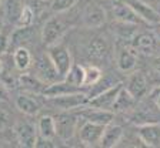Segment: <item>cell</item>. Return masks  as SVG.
Listing matches in <instances>:
<instances>
[{
  "label": "cell",
  "instance_id": "6da1fadb",
  "mask_svg": "<svg viewBox=\"0 0 160 148\" xmlns=\"http://www.w3.org/2000/svg\"><path fill=\"white\" fill-rule=\"evenodd\" d=\"M32 66H33V76L37 77L46 86L63 80L62 76L59 74V71L56 70V67H54L53 61L50 60L47 53H42L36 60H33Z\"/></svg>",
  "mask_w": 160,
  "mask_h": 148
},
{
  "label": "cell",
  "instance_id": "7a4b0ae2",
  "mask_svg": "<svg viewBox=\"0 0 160 148\" xmlns=\"http://www.w3.org/2000/svg\"><path fill=\"white\" fill-rule=\"evenodd\" d=\"M47 104H50L53 108L60 110V111H73V110H79L89 104V96H87V93L83 91L69 93L63 96L49 97Z\"/></svg>",
  "mask_w": 160,
  "mask_h": 148
},
{
  "label": "cell",
  "instance_id": "3957f363",
  "mask_svg": "<svg viewBox=\"0 0 160 148\" xmlns=\"http://www.w3.org/2000/svg\"><path fill=\"white\" fill-rule=\"evenodd\" d=\"M69 30V26L63 19L60 17H52L43 24L42 27V33H40V39L44 46H52V44L59 43L63 39L66 31Z\"/></svg>",
  "mask_w": 160,
  "mask_h": 148
},
{
  "label": "cell",
  "instance_id": "277c9868",
  "mask_svg": "<svg viewBox=\"0 0 160 148\" xmlns=\"http://www.w3.org/2000/svg\"><path fill=\"white\" fill-rule=\"evenodd\" d=\"M46 53L49 54L50 60L53 61L54 67H56V70L62 76V79H64V76L67 74L70 67L73 66V57L70 54V50L64 44L56 43L47 47Z\"/></svg>",
  "mask_w": 160,
  "mask_h": 148
},
{
  "label": "cell",
  "instance_id": "5b68a950",
  "mask_svg": "<svg viewBox=\"0 0 160 148\" xmlns=\"http://www.w3.org/2000/svg\"><path fill=\"white\" fill-rule=\"evenodd\" d=\"M77 114H72L69 111H63L57 117H54L56 121V137H59L63 141H69L73 138V135L77 131Z\"/></svg>",
  "mask_w": 160,
  "mask_h": 148
},
{
  "label": "cell",
  "instance_id": "8992f818",
  "mask_svg": "<svg viewBox=\"0 0 160 148\" xmlns=\"http://www.w3.org/2000/svg\"><path fill=\"white\" fill-rule=\"evenodd\" d=\"M107 14L102 4L96 2H90L86 4L83 13H82V24L87 29H97L106 23Z\"/></svg>",
  "mask_w": 160,
  "mask_h": 148
},
{
  "label": "cell",
  "instance_id": "52a82bcc",
  "mask_svg": "<svg viewBox=\"0 0 160 148\" xmlns=\"http://www.w3.org/2000/svg\"><path fill=\"white\" fill-rule=\"evenodd\" d=\"M14 135L16 140L22 147L26 148H34L36 142L39 140V132H37V127H34L32 122L29 121H19L14 125Z\"/></svg>",
  "mask_w": 160,
  "mask_h": 148
},
{
  "label": "cell",
  "instance_id": "ba28073f",
  "mask_svg": "<svg viewBox=\"0 0 160 148\" xmlns=\"http://www.w3.org/2000/svg\"><path fill=\"white\" fill-rule=\"evenodd\" d=\"M104 127L106 125L97 124V122H92V121H84L83 124L80 125L79 128V140L80 142L86 147H96L99 145L100 138L103 135Z\"/></svg>",
  "mask_w": 160,
  "mask_h": 148
},
{
  "label": "cell",
  "instance_id": "9c48e42d",
  "mask_svg": "<svg viewBox=\"0 0 160 148\" xmlns=\"http://www.w3.org/2000/svg\"><path fill=\"white\" fill-rule=\"evenodd\" d=\"M76 114L79 115V118H83L84 121L97 122V124H102V125H107L114 120L113 111L96 108V107H92L89 104L79 108V111H76Z\"/></svg>",
  "mask_w": 160,
  "mask_h": 148
},
{
  "label": "cell",
  "instance_id": "30bf717a",
  "mask_svg": "<svg viewBox=\"0 0 160 148\" xmlns=\"http://www.w3.org/2000/svg\"><path fill=\"white\" fill-rule=\"evenodd\" d=\"M122 87H123L122 83H116V84L112 86L110 88L104 90V91L99 93L97 96L92 97V98L89 100V105L96 107V108L112 111V110H113V104L117 98V94H119V91L122 90Z\"/></svg>",
  "mask_w": 160,
  "mask_h": 148
},
{
  "label": "cell",
  "instance_id": "8fae6325",
  "mask_svg": "<svg viewBox=\"0 0 160 148\" xmlns=\"http://www.w3.org/2000/svg\"><path fill=\"white\" fill-rule=\"evenodd\" d=\"M127 3L130 4V7L134 10V13L137 14L142 21L152 26H159L160 24V13L156 9L147 4L143 0H126Z\"/></svg>",
  "mask_w": 160,
  "mask_h": 148
},
{
  "label": "cell",
  "instance_id": "7c38bea8",
  "mask_svg": "<svg viewBox=\"0 0 160 148\" xmlns=\"http://www.w3.org/2000/svg\"><path fill=\"white\" fill-rule=\"evenodd\" d=\"M137 137L149 148H160V122H150L137 127Z\"/></svg>",
  "mask_w": 160,
  "mask_h": 148
},
{
  "label": "cell",
  "instance_id": "4fadbf2b",
  "mask_svg": "<svg viewBox=\"0 0 160 148\" xmlns=\"http://www.w3.org/2000/svg\"><path fill=\"white\" fill-rule=\"evenodd\" d=\"M124 88L132 94L136 100L143 98L147 94L149 90V84H147V79L142 71H132L129 79H127Z\"/></svg>",
  "mask_w": 160,
  "mask_h": 148
},
{
  "label": "cell",
  "instance_id": "5bb4252c",
  "mask_svg": "<svg viewBox=\"0 0 160 148\" xmlns=\"http://www.w3.org/2000/svg\"><path fill=\"white\" fill-rule=\"evenodd\" d=\"M112 14L119 23H129L137 24L139 17L134 13V10L130 7V4L123 0H113L112 2Z\"/></svg>",
  "mask_w": 160,
  "mask_h": 148
},
{
  "label": "cell",
  "instance_id": "9a60e30c",
  "mask_svg": "<svg viewBox=\"0 0 160 148\" xmlns=\"http://www.w3.org/2000/svg\"><path fill=\"white\" fill-rule=\"evenodd\" d=\"M132 122L136 124L137 127L143 124H150V122H160V110L156 107L154 103L152 107L149 104L137 107L136 111H133L132 114Z\"/></svg>",
  "mask_w": 160,
  "mask_h": 148
},
{
  "label": "cell",
  "instance_id": "2e32d148",
  "mask_svg": "<svg viewBox=\"0 0 160 148\" xmlns=\"http://www.w3.org/2000/svg\"><path fill=\"white\" fill-rule=\"evenodd\" d=\"M86 56L92 61H103L109 56V44L100 36L92 37L86 44Z\"/></svg>",
  "mask_w": 160,
  "mask_h": 148
},
{
  "label": "cell",
  "instance_id": "e0dca14e",
  "mask_svg": "<svg viewBox=\"0 0 160 148\" xmlns=\"http://www.w3.org/2000/svg\"><path fill=\"white\" fill-rule=\"evenodd\" d=\"M116 64L119 71L122 73L130 74L132 71H134L137 66L136 50L129 49V47H120L116 54Z\"/></svg>",
  "mask_w": 160,
  "mask_h": 148
},
{
  "label": "cell",
  "instance_id": "ac0fdd59",
  "mask_svg": "<svg viewBox=\"0 0 160 148\" xmlns=\"http://www.w3.org/2000/svg\"><path fill=\"white\" fill-rule=\"evenodd\" d=\"M123 128L120 125H116V124H107L104 127V131H103V135L100 138V142L99 145L102 148H114L120 144V141L123 140Z\"/></svg>",
  "mask_w": 160,
  "mask_h": 148
},
{
  "label": "cell",
  "instance_id": "d6986e66",
  "mask_svg": "<svg viewBox=\"0 0 160 148\" xmlns=\"http://www.w3.org/2000/svg\"><path fill=\"white\" fill-rule=\"evenodd\" d=\"M14 104H16V108L20 112H23L24 115H29V117L37 115L40 112V110H42L40 101H37L30 94H19L16 97V100H14Z\"/></svg>",
  "mask_w": 160,
  "mask_h": 148
},
{
  "label": "cell",
  "instance_id": "ffe728a7",
  "mask_svg": "<svg viewBox=\"0 0 160 148\" xmlns=\"http://www.w3.org/2000/svg\"><path fill=\"white\" fill-rule=\"evenodd\" d=\"M34 34V30L32 26L27 27H16L14 31L12 33V36L9 37V50L10 49H17L20 46H24L26 43H29L32 37Z\"/></svg>",
  "mask_w": 160,
  "mask_h": 148
},
{
  "label": "cell",
  "instance_id": "44dd1931",
  "mask_svg": "<svg viewBox=\"0 0 160 148\" xmlns=\"http://www.w3.org/2000/svg\"><path fill=\"white\" fill-rule=\"evenodd\" d=\"M13 64L19 71H27L33 64V56L27 47L20 46L13 50Z\"/></svg>",
  "mask_w": 160,
  "mask_h": 148
},
{
  "label": "cell",
  "instance_id": "7402d4cb",
  "mask_svg": "<svg viewBox=\"0 0 160 148\" xmlns=\"http://www.w3.org/2000/svg\"><path fill=\"white\" fill-rule=\"evenodd\" d=\"M134 103H136V98H134L126 88L124 86L122 87V90L117 94V98L113 104V112H126V111H132L134 108Z\"/></svg>",
  "mask_w": 160,
  "mask_h": 148
},
{
  "label": "cell",
  "instance_id": "603a6c76",
  "mask_svg": "<svg viewBox=\"0 0 160 148\" xmlns=\"http://www.w3.org/2000/svg\"><path fill=\"white\" fill-rule=\"evenodd\" d=\"M37 132L40 138L53 140L56 137V121L52 115H42L37 122Z\"/></svg>",
  "mask_w": 160,
  "mask_h": 148
},
{
  "label": "cell",
  "instance_id": "cb8c5ba5",
  "mask_svg": "<svg viewBox=\"0 0 160 148\" xmlns=\"http://www.w3.org/2000/svg\"><path fill=\"white\" fill-rule=\"evenodd\" d=\"M19 86L23 87L26 91H30L32 94H43V90L46 88V84L42 83L33 74H22L19 77Z\"/></svg>",
  "mask_w": 160,
  "mask_h": 148
},
{
  "label": "cell",
  "instance_id": "d4e9b609",
  "mask_svg": "<svg viewBox=\"0 0 160 148\" xmlns=\"http://www.w3.org/2000/svg\"><path fill=\"white\" fill-rule=\"evenodd\" d=\"M23 4L19 0H6L3 4V17L7 23L16 24L20 13H22Z\"/></svg>",
  "mask_w": 160,
  "mask_h": 148
},
{
  "label": "cell",
  "instance_id": "484cf974",
  "mask_svg": "<svg viewBox=\"0 0 160 148\" xmlns=\"http://www.w3.org/2000/svg\"><path fill=\"white\" fill-rule=\"evenodd\" d=\"M154 41H156L154 37L147 34V33L134 34V36L132 37V49L139 50V51L149 53L150 50L154 47Z\"/></svg>",
  "mask_w": 160,
  "mask_h": 148
},
{
  "label": "cell",
  "instance_id": "4316f807",
  "mask_svg": "<svg viewBox=\"0 0 160 148\" xmlns=\"http://www.w3.org/2000/svg\"><path fill=\"white\" fill-rule=\"evenodd\" d=\"M63 80L72 86L80 87V88L84 87V67L82 64H73Z\"/></svg>",
  "mask_w": 160,
  "mask_h": 148
},
{
  "label": "cell",
  "instance_id": "83f0119b",
  "mask_svg": "<svg viewBox=\"0 0 160 148\" xmlns=\"http://www.w3.org/2000/svg\"><path fill=\"white\" fill-rule=\"evenodd\" d=\"M102 77H103V71L100 67L94 66V64L84 67V87L94 86Z\"/></svg>",
  "mask_w": 160,
  "mask_h": 148
},
{
  "label": "cell",
  "instance_id": "f1b7e54d",
  "mask_svg": "<svg viewBox=\"0 0 160 148\" xmlns=\"http://www.w3.org/2000/svg\"><path fill=\"white\" fill-rule=\"evenodd\" d=\"M34 21V12L30 6H23L22 9V13H20L19 19H17L14 27H27L32 26Z\"/></svg>",
  "mask_w": 160,
  "mask_h": 148
},
{
  "label": "cell",
  "instance_id": "f546056e",
  "mask_svg": "<svg viewBox=\"0 0 160 148\" xmlns=\"http://www.w3.org/2000/svg\"><path fill=\"white\" fill-rule=\"evenodd\" d=\"M77 0H50V9L54 13H66L76 6Z\"/></svg>",
  "mask_w": 160,
  "mask_h": 148
},
{
  "label": "cell",
  "instance_id": "4dcf8cb0",
  "mask_svg": "<svg viewBox=\"0 0 160 148\" xmlns=\"http://www.w3.org/2000/svg\"><path fill=\"white\" fill-rule=\"evenodd\" d=\"M10 125V115L6 110L0 108V131H4Z\"/></svg>",
  "mask_w": 160,
  "mask_h": 148
},
{
  "label": "cell",
  "instance_id": "1f68e13d",
  "mask_svg": "<svg viewBox=\"0 0 160 148\" xmlns=\"http://www.w3.org/2000/svg\"><path fill=\"white\" fill-rule=\"evenodd\" d=\"M9 51V37L0 33V56Z\"/></svg>",
  "mask_w": 160,
  "mask_h": 148
},
{
  "label": "cell",
  "instance_id": "d6a6232c",
  "mask_svg": "<svg viewBox=\"0 0 160 148\" xmlns=\"http://www.w3.org/2000/svg\"><path fill=\"white\" fill-rule=\"evenodd\" d=\"M149 97H150V100H152V103H154L156 107L160 110V87H156V88L152 90Z\"/></svg>",
  "mask_w": 160,
  "mask_h": 148
},
{
  "label": "cell",
  "instance_id": "836d02e7",
  "mask_svg": "<svg viewBox=\"0 0 160 148\" xmlns=\"http://www.w3.org/2000/svg\"><path fill=\"white\" fill-rule=\"evenodd\" d=\"M153 69L156 70L157 73H160V56L154 57V60H153Z\"/></svg>",
  "mask_w": 160,
  "mask_h": 148
},
{
  "label": "cell",
  "instance_id": "e575fe53",
  "mask_svg": "<svg viewBox=\"0 0 160 148\" xmlns=\"http://www.w3.org/2000/svg\"><path fill=\"white\" fill-rule=\"evenodd\" d=\"M2 29H3V21H2V19H0V33H2Z\"/></svg>",
  "mask_w": 160,
  "mask_h": 148
},
{
  "label": "cell",
  "instance_id": "d590c367",
  "mask_svg": "<svg viewBox=\"0 0 160 148\" xmlns=\"http://www.w3.org/2000/svg\"><path fill=\"white\" fill-rule=\"evenodd\" d=\"M2 67H3V63H2V59H0V71H2Z\"/></svg>",
  "mask_w": 160,
  "mask_h": 148
},
{
  "label": "cell",
  "instance_id": "8d00e7d4",
  "mask_svg": "<svg viewBox=\"0 0 160 148\" xmlns=\"http://www.w3.org/2000/svg\"><path fill=\"white\" fill-rule=\"evenodd\" d=\"M43 2H49V3H50V0H43Z\"/></svg>",
  "mask_w": 160,
  "mask_h": 148
},
{
  "label": "cell",
  "instance_id": "74e56055",
  "mask_svg": "<svg viewBox=\"0 0 160 148\" xmlns=\"http://www.w3.org/2000/svg\"><path fill=\"white\" fill-rule=\"evenodd\" d=\"M0 6H2V0H0Z\"/></svg>",
  "mask_w": 160,
  "mask_h": 148
},
{
  "label": "cell",
  "instance_id": "f35d334b",
  "mask_svg": "<svg viewBox=\"0 0 160 148\" xmlns=\"http://www.w3.org/2000/svg\"><path fill=\"white\" fill-rule=\"evenodd\" d=\"M159 27H160V24H159Z\"/></svg>",
  "mask_w": 160,
  "mask_h": 148
}]
</instances>
